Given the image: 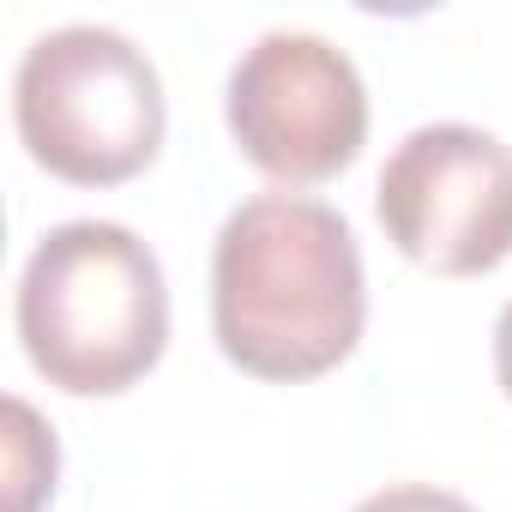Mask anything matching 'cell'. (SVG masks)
I'll return each mask as SVG.
<instances>
[{"label": "cell", "instance_id": "1", "mask_svg": "<svg viewBox=\"0 0 512 512\" xmlns=\"http://www.w3.org/2000/svg\"><path fill=\"white\" fill-rule=\"evenodd\" d=\"M211 326L217 350L253 380L332 374L368 326L350 223L308 193H260L229 211L211 253Z\"/></svg>", "mask_w": 512, "mask_h": 512}, {"label": "cell", "instance_id": "2", "mask_svg": "<svg viewBox=\"0 0 512 512\" xmlns=\"http://www.w3.org/2000/svg\"><path fill=\"white\" fill-rule=\"evenodd\" d=\"M19 344L31 368L73 398L139 386L169 344L157 253L133 229L97 217L49 229L19 278Z\"/></svg>", "mask_w": 512, "mask_h": 512}, {"label": "cell", "instance_id": "3", "mask_svg": "<svg viewBox=\"0 0 512 512\" xmlns=\"http://www.w3.org/2000/svg\"><path fill=\"white\" fill-rule=\"evenodd\" d=\"M13 115L25 151L73 181L115 187L133 181L163 145V79L121 31L67 25L25 49L13 79Z\"/></svg>", "mask_w": 512, "mask_h": 512}, {"label": "cell", "instance_id": "4", "mask_svg": "<svg viewBox=\"0 0 512 512\" xmlns=\"http://www.w3.org/2000/svg\"><path fill=\"white\" fill-rule=\"evenodd\" d=\"M380 223L404 260L482 278L512 253V145L482 127H416L380 169Z\"/></svg>", "mask_w": 512, "mask_h": 512}, {"label": "cell", "instance_id": "5", "mask_svg": "<svg viewBox=\"0 0 512 512\" xmlns=\"http://www.w3.org/2000/svg\"><path fill=\"white\" fill-rule=\"evenodd\" d=\"M229 133L284 187L332 181L368 139V91L344 49L308 31L260 37L229 73Z\"/></svg>", "mask_w": 512, "mask_h": 512}, {"label": "cell", "instance_id": "6", "mask_svg": "<svg viewBox=\"0 0 512 512\" xmlns=\"http://www.w3.org/2000/svg\"><path fill=\"white\" fill-rule=\"evenodd\" d=\"M7 464H13V506L7 512H37V500L55 488V434L37 422V410L25 398H7Z\"/></svg>", "mask_w": 512, "mask_h": 512}, {"label": "cell", "instance_id": "7", "mask_svg": "<svg viewBox=\"0 0 512 512\" xmlns=\"http://www.w3.org/2000/svg\"><path fill=\"white\" fill-rule=\"evenodd\" d=\"M356 512H476V506L458 500V494H446V488H428V482H398V488L368 494Z\"/></svg>", "mask_w": 512, "mask_h": 512}, {"label": "cell", "instance_id": "8", "mask_svg": "<svg viewBox=\"0 0 512 512\" xmlns=\"http://www.w3.org/2000/svg\"><path fill=\"white\" fill-rule=\"evenodd\" d=\"M494 374H500V392L512 398V302L494 320Z\"/></svg>", "mask_w": 512, "mask_h": 512}]
</instances>
